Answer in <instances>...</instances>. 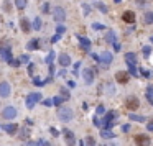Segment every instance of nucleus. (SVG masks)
<instances>
[{
    "label": "nucleus",
    "instance_id": "c756f323",
    "mask_svg": "<svg viewBox=\"0 0 153 146\" xmlns=\"http://www.w3.org/2000/svg\"><path fill=\"white\" fill-rule=\"evenodd\" d=\"M20 64H30V56H26V54H23V56H20Z\"/></svg>",
    "mask_w": 153,
    "mask_h": 146
},
{
    "label": "nucleus",
    "instance_id": "49530a36",
    "mask_svg": "<svg viewBox=\"0 0 153 146\" xmlns=\"http://www.w3.org/2000/svg\"><path fill=\"white\" fill-rule=\"evenodd\" d=\"M43 104H45L46 107H50V105L53 104V100H50V99H48V100H43Z\"/></svg>",
    "mask_w": 153,
    "mask_h": 146
},
{
    "label": "nucleus",
    "instance_id": "79ce46f5",
    "mask_svg": "<svg viewBox=\"0 0 153 146\" xmlns=\"http://www.w3.org/2000/svg\"><path fill=\"white\" fill-rule=\"evenodd\" d=\"M79 67H81V63H76V64H74V71H73L74 74H78V72H79V71H78Z\"/></svg>",
    "mask_w": 153,
    "mask_h": 146
},
{
    "label": "nucleus",
    "instance_id": "b1692460",
    "mask_svg": "<svg viewBox=\"0 0 153 146\" xmlns=\"http://www.w3.org/2000/svg\"><path fill=\"white\" fill-rule=\"evenodd\" d=\"M31 26H33V28H35V30H36V31H38V30L41 28V18L35 17V20H33V23H31Z\"/></svg>",
    "mask_w": 153,
    "mask_h": 146
},
{
    "label": "nucleus",
    "instance_id": "f704fd0d",
    "mask_svg": "<svg viewBox=\"0 0 153 146\" xmlns=\"http://www.w3.org/2000/svg\"><path fill=\"white\" fill-rule=\"evenodd\" d=\"M4 10L5 12H10V10H12V4H10L9 0H5L4 2Z\"/></svg>",
    "mask_w": 153,
    "mask_h": 146
},
{
    "label": "nucleus",
    "instance_id": "412c9836",
    "mask_svg": "<svg viewBox=\"0 0 153 146\" xmlns=\"http://www.w3.org/2000/svg\"><path fill=\"white\" fill-rule=\"evenodd\" d=\"M50 80H51V79H45V80H43V79H40V77H35V79H33V84H35V85H38V87H41V85L48 84Z\"/></svg>",
    "mask_w": 153,
    "mask_h": 146
},
{
    "label": "nucleus",
    "instance_id": "a878e982",
    "mask_svg": "<svg viewBox=\"0 0 153 146\" xmlns=\"http://www.w3.org/2000/svg\"><path fill=\"white\" fill-rule=\"evenodd\" d=\"M147 97H148L150 104H153V87L152 85H148V89H147Z\"/></svg>",
    "mask_w": 153,
    "mask_h": 146
},
{
    "label": "nucleus",
    "instance_id": "f03ea898",
    "mask_svg": "<svg viewBox=\"0 0 153 146\" xmlns=\"http://www.w3.org/2000/svg\"><path fill=\"white\" fill-rule=\"evenodd\" d=\"M40 100H41V94H38V92L36 94H28V97H26V107L33 109Z\"/></svg>",
    "mask_w": 153,
    "mask_h": 146
},
{
    "label": "nucleus",
    "instance_id": "f257e3e1",
    "mask_svg": "<svg viewBox=\"0 0 153 146\" xmlns=\"http://www.w3.org/2000/svg\"><path fill=\"white\" fill-rule=\"evenodd\" d=\"M58 117L61 121H71L73 120V117H74V113H73V110L68 109V107H63V109L58 110Z\"/></svg>",
    "mask_w": 153,
    "mask_h": 146
},
{
    "label": "nucleus",
    "instance_id": "58836bf2",
    "mask_svg": "<svg viewBox=\"0 0 153 146\" xmlns=\"http://www.w3.org/2000/svg\"><path fill=\"white\" fill-rule=\"evenodd\" d=\"M61 102H63V97H54V99H53V104L58 105V107L61 105Z\"/></svg>",
    "mask_w": 153,
    "mask_h": 146
},
{
    "label": "nucleus",
    "instance_id": "de8ad7c7",
    "mask_svg": "<svg viewBox=\"0 0 153 146\" xmlns=\"http://www.w3.org/2000/svg\"><path fill=\"white\" fill-rule=\"evenodd\" d=\"M112 46H114V49H115V51H120V44H119V43H114Z\"/></svg>",
    "mask_w": 153,
    "mask_h": 146
},
{
    "label": "nucleus",
    "instance_id": "6e6552de",
    "mask_svg": "<svg viewBox=\"0 0 153 146\" xmlns=\"http://www.w3.org/2000/svg\"><path fill=\"white\" fill-rule=\"evenodd\" d=\"M128 77H130V74H128L127 71H119L115 74V80L119 84H127L128 82Z\"/></svg>",
    "mask_w": 153,
    "mask_h": 146
},
{
    "label": "nucleus",
    "instance_id": "7ed1b4c3",
    "mask_svg": "<svg viewBox=\"0 0 153 146\" xmlns=\"http://www.w3.org/2000/svg\"><path fill=\"white\" fill-rule=\"evenodd\" d=\"M53 18L56 21H64L66 20V10L63 7H54L53 8Z\"/></svg>",
    "mask_w": 153,
    "mask_h": 146
},
{
    "label": "nucleus",
    "instance_id": "f3484780",
    "mask_svg": "<svg viewBox=\"0 0 153 146\" xmlns=\"http://www.w3.org/2000/svg\"><path fill=\"white\" fill-rule=\"evenodd\" d=\"M20 26H21V31H23V33H30V30H31V25H30V21L26 20V18H21Z\"/></svg>",
    "mask_w": 153,
    "mask_h": 146
},
{
    "label": "nucleus",
    "instance_id": "09e8293b",
    "mask_svg": "<svg viewBox=\"0 0 153 146\" xmlns=\"http://www.w3.org/2000/svg\"><path fill=\"white\" fill-rule=\"evenodd\" d=\"M58 39H59V35H54V36L51 38V41H53V43H56V41H58Z\"/></svg>",
    "mask_w": 153,
    "mask_h": 146
},
{
    "label": "nucleus",
    "instance_id": "39448f33",
    "mask_svg": "<svg viewBox=\"0 0 153 146\" xmlns=\"http://www.w3.org/2000/svg\"><path fill=\"white\" fill-rule=\"evenodd\" d=\"M2 117H4L5 120H13V118L17 117V110H15V107H5V109L2 110Z\"/></svg>",
    "mask_w": 153,
    "mask_h": 146
},
{
    "label": "nucleus",
    "instance_id": "864d4df0",
    "mask_svg": "<svg viewBox=\"0 0 153 146\" xmlns=\"http://www.w3.org/2000/svg\"><path fill=\"white\" fill-rule=\"evenodd\" d=\"M148 130H150V131H153V125H148Z\"/></svg>",
    "mask_w": 153,
    "mask_h": 146
},
{
    "label": "nucleus",
    "instance_id": "2f4dec72",
    "mask_svg": "<svg viewBox=\"0 0 153 146\" xmlns=\"http://www.w3.org/2000/svg\"><path fill=\"white\" fill-rule=\"evenodd\" d=\"M61 95H63V100H69V92H68V89H64V87L61 89Z\"/></svg>",
    "mask_w": 153,
    "mask_h": 146
},
{
    "label": "nucleus",
    "instance_id": "a211bd4d",
    "mask_svg": "<svg viewBox=\"0 0 153 146\" xmlns=\"http://www.w3.org/2000/svg\"><path fill=\"white\" fill-rule=\"evenodd\" d=\"M105 41L110 43V44L117 43V36H115V33H114V31H107V33H105Z\"/></svg>",
    "mask_w": 153,
    "mask_h": 146
},
{
    "label": "nucleus",
    "instance_id": "5701e85b",
    "mask_svg": "<svg viewBox=\"0 0 153 146\" xmlns=\"http://www.w3.org/2000/svg\"><path fill=\"white\" fill-rule=\"evenodd\" d=\"M95 8L100 10L102 13H107V12H109V8L105 7V4H102V2H97V4H95Z\"/></svg>",
    "mask_w": 153,
    "mask_h": 146
},
{
    "label": "nucleus",
    "instance_id": "4be33fe9",
    "mask_svg": "<svg viewBox=\"0 0 153 146\" xmlns=\"http://www.w3.org/2000/svg\"><path fill=\"white\" fill-rule=\"evenodd\" d=\"M128 118H130L132 121H145V120H147L145 117H142V115H135V113H130Z\"/></svg>",
    "mask_w": 153,
    "mask_h": 146
},
{
    "label": "nucleus",
    "instance_id": "6ab92c4d",
    "mask_svg": "<svg viewBox=\"0 0 153 146\" xmlns=\"http://www.w3.org/2000/svg\"><path fill=\"white\" fill-rule=\"evenodd\" d=\"M4 130L7 133L13 135V133H17V125L15 123H7V125H4Z\"/></svg>",
    "mask_w": 153,
    "mask_h": 146
},
{
    "label": "nucleus",
    "instance_id": "c9c22d12",
    "mask_svg": "<svg viewBox=\"0 0 153 146\" xmlns=\"http://www.w3.org/2000/svg\"><path fill=\"white\" fill-rule=\"evenodd\" d=\"M150 53H152V48H150V46H143V56L145 58H148Z\"/></svg>",
    "mask_w": 153,
    "mask_h": 146
},
{
    "label": "nucleus",
    "instance_id": "37998d69",
    "mask_svg": "<svg viewBox=\"0 0 153 146\" xmlns=\"http://www.w3.org/2000/svg\"><path fill=\"white\" fill-rule=\"evenodd\" d=\"M83 10H84V13H89V12H91V8H89L86 4H83Z\"/></svg>",
    "mask_w": 153,
    "mask_h": 146
},
{
    "label": "nucleus",
    "instance_id": "a19ab883",
    "mask_svg": "<svg viewBox=\"0 0 153 146\" xmlns=\"http://www.w3.org/2000/svg\"><path fill=\"white\" fill-rule=\"evenodd\" d=\"M104 112H105L104 105H99V107H97V113H99V115H104Z\"/></svg>",
    "mask_w": 153,
    "mask_h": 146
},
{
    "label": "nucleus",
    "instance_id": "0eeeda50",
    "mask_svg": "<svg viewBox=\"0 0 153 146\" xmlns=\"http://www.w3.org/2000/svg\"><path fill=\"white\" fill-rule=\"evenodd\" d=\"M83 79H84V82L89 85V84H92L94 82V69H84V72H83Z\"/></svg>",
    "mask_w": 153,
    "mask_h": 146
},
{
    "label": "nucleus",
    "instance_id": "aec40b11",
    "mask_svg": "<svg viewBox=\"0 0 153 146\" xmlns=\"http://www.w3.org/2000/svg\"><path fill=\"white\" fill-rule=\"evenodd\" d=\"M38 43H40V41H38L36 38H35V39H30V41H28V44H26V49H28V51L38 49V46H40Z\"/></svg>",
    "mask_w": 153,
    "mask_h": 146
},
{
    "label": "nucleus",
    "instance_id": "9d476101",
    "mask_svg": "<svg viewBox=\"0 0 153 146\" xmlns=\"http://www.w3.org/2000/svg\"><path fill=\"white\" fill-rule=\"evenodd\" d=\"M112 53H109V51H104V53H100V56H99V63H102V64H110L112 63Z\"/></svg>",
    "mask_w": 153,
    "mask_h": 146
},
{
    "label": "nucleus",
    "instance_id": "bb28decb",
    "mask_svg": "<svg viewBox=\"0 0 153 146\" xmlns=\"http://www.w3.org/2000/svg\"><path fill=\"white\" fill-rule=\"evenodd\" d=\"M54 56H56V54H54V51H50V54L46 56V59H45V61H46V64H50V66H51V64H53Z\"/></svg>",
    "mask_w": 153,
    "mask_h": 146
},
{
    "label": "nucleus",
    "instance_id": "72a5a7b5",
    "mask_svg": "<svg viewBox=\"0 0 153 146\" xmlns=\"http://www.w3.org/2000/svg\"><path fill=\"white\" fill-rule=\"evenodd\" d=\"M107 94H109V95H112V94H115V87H114V85H112L110 82L107 84Z\"/></svg>",
    "mask_w": 153,
    "mask_h": 146
},
{
    "label": "nucleus",
    "instance_id": "e433bc0d",
    "mask_svg": "<svg viewBox=\"0 0 153 146\" xmlns=\"http://www.w3.org/2000/svg\"><path fill=\"white\" fill-rule=\"evenodd\" d=\"M64 31H66V28H64L63 25H58V28H56V35H59V36H61Z\"/></svg>",
    "mask_w": 153,
    "mask_h": 146
},
{
    "label": "nucleus",
    "instance_id": "dca6fc26",
    "mask_svg": "<svg viewBox=\"0 0 153 146\" xmlns=\"http://www.w3.org/2000/svg\"><path fill=\"white\" fill-rule=\"evenodd\" d=\"M78 41L81 43V48H83V49H89V48H91V39H89V38H84V36H78Z\"/></svg>",
    "mask_w": 153,
    "mask_h": 146
},
{
    "label": "nucleus",
    "instance_id": "4c0bfd02",
    "mask_svg": "<svg viewBox=\"0 0 153 146\" xmlns=\"http://www.w3.org/2000/svg\"><path fill=\"white\" fill-rule=\"evenodd\" d=\"M92 28L94 30H105V25H102V23H92Z\"/></svg>",
    "mask_w": 153,
    "mask_h": 146
},
{
    "label": "nucleus",
    "instance_id": "20e7f679",
    "mask_svg": "<svg viewBox=\"0 0 153 146\" xmlns=\"http://www.w3.org/2000/svg\"><path fill=\"white\" fill-rule=\"evenodd\" d=\"M125 105H127V110H137L140 107V100L137 99V97H127V100H125Z\"/></svg>",
    "mask_w": 153,
    "mask_h": 146
},
{
    "label": "nucleus",
    "instance_id": "ea45409f",
    "mask_svg": "<svg viewBox=\"0 0 153 146\" xmlns=\"http://www.w3.org/2000/svg\"><path fill=\"white\" fill-rule=\"evenodd\" d=\"M33 71H35V64H33V63H30V64H28V74H30V75H33Z\"/></svg>",
    "mask_w": 153,
    "mask_h": 146
},
{
    "label": "nucleus",
    "instance_id": "473e14b6",
    "mask_svg": "<svg viewBox=\"0 0 153 146\" xmlns=\"http://www.w3.org/2000/svg\"><path fill=\"white\" fill-rule=\"evenodd\" d=\"M128 74L133 75V77H137V75H138V72H137L135 66H128Z\"/></svg>",
    "mask_w": 153,
    "mask_h": 146
},
{
    "label": "nucleus",
    "instance_id": "cd10ccee",
    "mask_svg": "<svg viewBox=\"0 0 153 146\" xmlns=\"http://www.w3.org/2000/svg\"><path fill=\"white\" fill-rule=\"evenodd\" d=\"M100 136H102V138H112V136H114V133L109 131V130H100Z\"/></svg>",
    "mask_w": 153,
    "mask_h": 146
},
{
    "label": "nucleus",
    "instance_id": "5fc2aeb1",
    "mask_svg": "<svg viewBox=\"0 0 153 146\" xmlns=\"http://www.w3.org/2000/svg\"><path fill=\"white\" fill-rule=\"evenodd\" d=\"M152 43H153V36H152Z\"/></svg>",
    "mask_w": 153,
    "mask_h": 146
},
{
    "label": "nucleus",
    "instance_id": "c03bdc74",
    "mask_svg": "<svg viewBox=\"0 0 153 146\" xmlns=\"http://www.w3.org/2000/svg\"><path fill=\"white\" fill-rule=\"evenodd\" d=\"M26 146H40V141H30Z\"/></svg>",
    "mask_w": 153,
    "mask_h": 146
},
{
    "label": "nucleus",
    "instance_id": "2eb2a0df",
    "mask_svg": "<svg viewBox=\"0 0 153 146\" xmlns=\"http://www.w3.org/2000/svg\"><path fill=\"white\" fill-rule=\"evenodd\" d=\"M59 66H63V67H68L71 64V58H69V54H64V53H63L61 56H59Z\"/></svg>",
    "mask_w": 153,
    "mask_h": 146
},
{
    "label": "nucleus",
    "instance_id": "a18cd8bd",
    "mask_svg": "<svg viewBox=\"0 0 153 146\" xmlns=\"http://www.w3.org/2000/svg\"><path fill=\"white\" fill-rule=\"evenodd\" d=\"M140 71H142V74H143L145 77H150V72L147 71V69H140Z\"/></svg>",
    "mask_w": 153,
    "mask_h": 146
},
{
    "label": "nucleus",
    "instance_id": "603ef678",
    "mask_svg": "<svg viewBox=\"0 0 153 146\" xmlns=\"http://www.w3.org/2000/svg\"><path fill=\"white\" fill-rule=\"evenodd\" d=\"M122 130H124V131H128V130H130V125H124V126H122Z\"/></svg>",
    "mask_w": 153,
    "mask_h": 146
},
{
    "label": "nucleus",
    "instance_id": "393cba45",
    "mask_svg": "<svg viewBox=\"0 0 153 146\" xmlns=\"http://www.w3.org/2000/svg\"><path fill=\"white\" fill-rule=\"evenodd\" d=\"M145 23H148V25H152V23H153V12H147V13H145Z\"/></svg>",
    "mask_w": 153,
    "mask_h": 146
},
{
    "label": "nucleus",
    "instance_id": "8fccbe9b",
    "mask_svg": "<svg viewBox=\"0 0 153 146\" xmlns=\"http://www.w3.org/2000/svg\"><path fill=\"white\" fill-rule=\"evenodd\" d=\"M68 85L73 89V87H76V82H74V80H69V82H68Z\"/></svg>",
    "mask_w": 153,
    "mask_h": 146
},
{
    "label": "nucleus",
    "instance_id": "423d86ee",
    "mask_svg": "<svg viewBox=\"0 0 153 146\" xmlns=\"http://www.w3.org/2000/svg\"><path fill=\"white\" fill-rule=\"evenodd\" d=\"M63 135H64V140H66V145L68 146H74L76 145L74 133H73L71 130H63Z\"/></svg>",
    "mask_w": 153,
    "mask_h": 146
},
{
    "label": "nucleus",
    "instance_id": "3c124183",
    "mask_svg": "<svg viewBox=\"0 0 153 146\" xmlns=\"http://www.w3.org/2000/svg\"><path fill=\"white\" fill-rule=\"evenodd\" d=\"M50 10V4H45V7H43V12H48Z\"/></svg>",
    "mask_w": 153,
    "mask_h": 146
},
{
    "label": "nucleus",
    "instance_id": "9b49d317",
    "mask_svg": "<svg viewBox=\"0 0 153 146\" xmlns=\"http://www.w3.org/2000/svg\"><path fill=\"white\" fill-rule=\"evenodd\" d=\"M9 95H10V84L0 82V97H9Z\"/></svg>",
    "mask_w": 153,
    "mask_h": 146
},
{
    "label": "nucleus",
    "instance_id": "f8f14e48",
    "mask_svg": "<svg viewBox=\"0 0 153 146\" xmlns=\"http://www.w3.org/2000/svg\"><path fill=\"white\" fill-rule=\"evenodd\" d=\"M0 54H2V58H4V61H7V63H12V51H10V48L7 49V48H0Z\"/></svg>",
    "mask_w": 153,
    "mask_h": 146
},
{
    "label": "nucleus",
    "instance_id": "4468645a",
    "mask_svg": "<svg viewBox=\"0 0 153 146\" xmlns=\"http://www.w3.org/2000/svg\"><path fill=\"white\" fill-rule=\"evenodd\" d=\"M125 63H127L128 66H135L137 64V54L135 53H127V54H125Z\"/></svg>",
    "mask_w": 153,
    "mask_h": 146
},
{
    "label": "nucleus",
    "instance_id": "ddd939ff",
    "mask_svg": "<svg viewBox=\"0 0 153 146\" xmlns=\"http://www.w3.org/2000/svg\"><path fill=\"white\" fill-rule=\"evenodd\" d=\"M122 20H124L125 23H133V21H135V13L130 12V10H128V12H124L122 13Z\"/></svg>",
    "mask_w": 153,
    "mask_h": 146
},
{
    "label": "nucleus",
    "instance_id": "1a4fd4ad",
    "mask_svg": "<svg viewBox=\"0 0 153 146\" xmlns=\"http://www.w3.org/2000/svg\"><path fill=\"white\" fill-rule=\"evenodd\" d=\"M135 143L138 146H150V136H147V135H137Z\"/></svg>",
    "mask_w": 153,
    "mask_h": 146
},
{
    "label": "nucleus",
    "instance_id": "7c9ffc66",
    "mask_svg": "<svg viewBox=\"0 0 153 146\" xmlns=\"http://www.w3.org/2000/svg\"><path fill=\"white\" fill-rule=\"evenodd\" d=\"M84 143H86V146H95V140L92 136H87Z\"/></svg>",
    "mask_w": 153,
    "mask_h": 146
},
{
    "label": "nucleus",
    "instance_id": "c85d7f7f",
    "mask_svg": "<svg viewBox=\"0 0 153 146\" xmlns=\"http://www.w3.org/2000/svg\"><path fill=\"white\" fill-rule=\"evenodd\" d=\"M15 5H17L20 10L25 8V7H26V0H15Z\"/></svg>",
    "mask_w": 153,
    "mask_h": 146
}]
</instances>
